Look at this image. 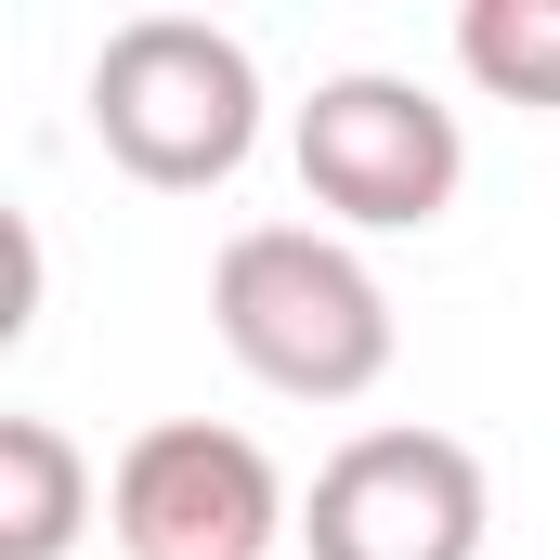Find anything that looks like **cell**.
<instances>
[{
	"mask_svg": "<svg viewBox=\"0 0 560 560\" xmlns=\"http://www.w3.org/2000/svg\"><path fill=\"white\" fill-rule=\"evenodd\" d=\"M105 535L131 560H275L300 535L287 469L222 418H156L105 469Z\"/></svg>",
	"mask_w": 560,
	"mask_h": 560,
	"instance_id": "cell-4",
	"label": "cell"
},
{
	"mask_svg": "<svg viewBox=\"0 0 560 560\" xmlns=\"http://www.w3.org/2000/svg\"><path fill=\"white\" fill-rule=\"evenodd\" d=\"M79 105H92V143H105L131 183L209 196V183H235L248 143H261V66H248V39L209 26V13H131V26H105Z\"/></svg>",
	"mask_w": 560,
	"mask_h": 560,
	"instance_id": "cell-2",
	"label": "cell"
},
{
	"mask_svg": "<svg viewBox=\"0 0 560 560\" xmlns=\"http://www.w3.org/2000/svg\"><path fill=\"white\" fill-rule=\"evenodd\" d=\"M482 535H495L482 456L456 430H418V418L352 430L300 495V548L313 560H482Z\"/></svg>",
	"mask_w": 560,
	"mask_h": 560,
	"instance_id": "cell-5",
	"label": "cell"
},
{
	"mask_svg": "<svg viewBox=\"0 0 560 560\" xmlns=\"http://www.w3.org/2000/svg\"><path fill=\"white\" fill-rule=\"evenodd\" d=\"M209 326L287 405H365L392 378V339H405L392 326V287L365 275V248L339 222H248V235H222Z\"/></svg>",
	"mask_w": 560,
	"mask_h": 560,
	"instance_id": "cell-1",
	"label": "cell"
},
{
	"mask_svg": "<svg viewBox=\"0 0 560 560\" xmlns=\"http://www.w3.org/2000/svg\"><path fill=\"white\" fill-rule=\"evenodd\" d=\"M456 66L495 105H560V0H469L456 13Z\"/></svg>",
	"mask_w": 560,
	"mask_h": 560,
	"instance_id": "cell-7",
	"label": "cell"
},
{
	"mask_svg": "<svg viewBox=\"0 0 560 560\" xmlns=\"http://www.w3.org/2000/svg\"><path fill=\"white\" fill-rule=\"evenodd\" d=\"M92 509H105V482H92V456L66 443V418L13 405V418H0V560H66L92 535Z\"/></svg>",
	"mask_w": 560,
	"mask_h": 560,
	"instance_id": "cell-6",
	"label": "cell"
},
{
	"mask_svg": "<svg viewBox=\"0 0 560 560\" xmlns=\"http://www.w3.org/2000/svg\"><path fill=\"white\" fill-rule=\"evenodd\" d=\"M287 143H300V196H313L339 235H430V222L456 209V183H469L456 105H430L418 79H392V66L313 79V105H300Z\"/></svg>",
	"mask_w": 560,
	"mask_h": 560,
	"instance_id": "cell-3",
	"label": "cell"
}]
</instances>
